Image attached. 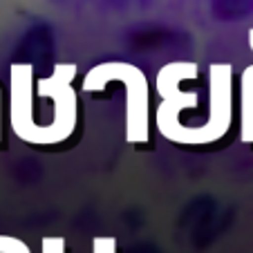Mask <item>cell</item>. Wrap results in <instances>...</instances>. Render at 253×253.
I'll return each mask as SVG.
<instances>
[{
  "instance_id": "obj_1",
  "label": "cell",
  "mask_w": 253,
  "mask_h": 253,
  "mask_svg": "<svg viewBox=\"0 0 253 253\" xmlns=\"http://www.w3.org/2000/svg\"><path fill=\"white\" fill-rule=\"evenodd\" d=\"M72 77H74V65H56L52 79L39 81V94L52 96L54 105H56V115L49 126H34L27 143L49 146V143H61L72 137L77 128V94L70 87Z\"/></svg>"
},
{
  "instance_id": "obj_2",
  "label": "cell",
  "mask_w": 253,
  "mask_h": 253,
  "mask_svg": "<svg viewBox=\"0 0 253 253\" xmlns=\"http://www.w3.org/2000/svg\"><path fill=\"white\" fill-rule=\"evenodd\" d=\"M119 79L128 85V141L130 143H146L148 141V110H146V79L132 65H99L87 74L85 90H99L105 81Z\"/></svg>"
},
{
  "instance_id": "obj_3",
  "label": "cell",
  "mask_w": 253,
  "mask_h": 253,
  "mask_svg": "<svg viewBox=\"0 0 253 253\" xmlns=\"http://www.w3.org/2000/svg\"><path fill=\"white\" fill-rule=\"evenodd\" d=\"M213 87L215 90L213 101H211V119L197 128H186L179 124V119H157L164 137L175 143H211L224 137L231 124V96L226 74L215 77Z\"/></svg>"
},
{
  "instance_id": "obj_4",
  "label": "cell",
  "mask_w": 253,
  "mask_h": 253,
  "mask_svg": "<svg viewBox=\"0 0 253 253\" xmlns=\"http://www.w3.org/2000/svg\"><path fill=\"white\" fill-rule=\"evenodd\" d=\"M213 5L224 16H240L253 9V0H213Z\"/></svg>"
},
{
  "instance_id": "obj_5",
  "label": "cell",
  "mask_w": 253,
  "mask_h": 253,
  "mask_svg": "<svg viewBox=\"0 0 253 253\" xmlns=\"http://www.w3.org/2000/svg\"><path fill=\"white\" fill-rule=\"evenodd\" d=\"M0 253H32V249L14 235H0Z\"/></svg>"
},
{
  "instance_id": "obj_6",
  "label": "cell",
  "mask_w": 253,
  "mask_h": 253,
  "mask_svg": "<svg viewBox=\"0 0 253 253\" xmlns=\"http://www.w3.org/2000/svg\"><path fill=\"white\" fill-rule=\"evenodd\" d=\"M92 253H117V240L110 235H96L92 240Z\"/></svg>"
},
{
  "instance_id": "obj_7",
  "label": "cell",
  "mask_w": 253,
  "mask_h": 253,
  "mask_svg": "<svg viewBox=\"0 0 253 253\" xmlns=\"http://www.w3.org/2000/svg\"><path fill=\"white\" fill-rule=\"evenodd\" d=\"M41 253H65V238H61V235H47V238H43Z\"/></svg>"
},
{
  "instance_id": "obj_8",
  "label": "cell",
  "mask_w": 253,
  "mask_h": 253,
  "mask_svg": "<svg viewBox=\"0 0 253 253\" xmlns=\"http://www.w3.org/2000/svg\"><path fill=\"white\" fill-rule=\"evenodd\" d=\"M0 139H2V126H0Z\"/></svg>"
}]
</instances>
